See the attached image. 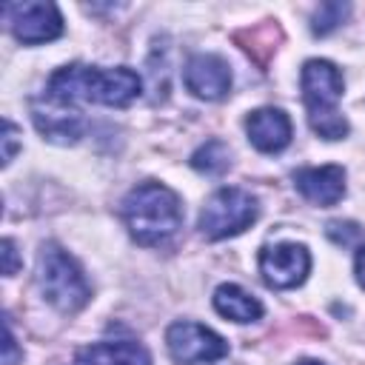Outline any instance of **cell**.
Segmentation results:
<instances>
[{
  "label": "cell",
  "mask_w": 365,
  "mask_h": 365,
  "mask_svg": "<svg viewBox=\"0 0 365 365\" xmlns=\"http://www.w3.org/2000/svg\"><path fill=\"white\" fill-rule=\"evenodd\" d=\"M185 88L200 100H222L231 91V68L220 54H194L182 68Z\"/></svg>",
  "instance_id": "cell-9"
},
{
  "label": "cell",
  "mask_w": 365,
  "mask_h": 365,
  "mask_svg": "<svg viewBox=\"0 0 365 365\" xmlns=\"http://www.w3.org/2000/svg\"><path fill=\"white\" fill-rule=\"evenodd\" d=\"M311 271V254L302 242H274L259 251V274L268 288L285 291L305 282Z\"/></svg>",
  "instance_id": "cell-8"
},
{
  "label": "cell",
  "mask_w": 365,
  "mask_h": 365,
  "mask_svg": "<svg viewBox=\"0 0 365 365\" xmlns=\"http://www.w3.org/2000/svg\"><path fill=\"white\" fill-rule=\"evenodd\" d=\"M0 257H3V274H6V277L17 274V268H20V257H17V251H14V242H11L9 237L0 242Z\"/></svg>",
  "instance_id": "cell-19"
},
{
  "label": "cell",
  "mask_w": 365,
  "mask_h": 365,
  "mask_svg": "<svg viewBox=\"0 0 365 365\" xmlns=\"http://www.w3.org/2000/svg\"><path fill=\"white\" fill-rule=\"evenodd\" d=\"M77 365H151V354L137 339H108L77 351Z\"/></svg>",
  "instance_id": "cell-13"
},
{
  "label": "cell",
  "mask_w": 365,
  "mask_h": 365,
  "mask_svg": "<svg viewBox=\"0 0 365 365\" xmlns=\"http://www.w3.org/2000/svg\"><path fill=\"white\" fill-rule=\"evenodd\" d=\"M325 234L336 242V245H354L359 237H362V228L356 225V222H339V220H334V222H328V228H325Z\"/></svg>",
  "instance_id": "cell-17"
},
{
  "label": "cell",
  "mask_w": 365,
  "mask_h": 365,
  "mask_svg": "<svg viewBox=\"0 0 365 365\" xmlns=\"http://www.w3.org/2000/svg\"><path fill=\"white\" fill-rule=\"evenodd\" d=\"M3 17L11 29V34L23 46H40L51 43L63 34V14L54 3L31 0V3H6Z\"/></svg>",
  "instance_id": "cell-7"
},
{
  "label": "cell",
  "mask_w": 365,
  "mask_h": 365,
  "mask_svg": "<svg viewBox=\"0 0 365 365\" xmlns=\"http://www.w3.org/2000/svg\"><path fill=\"white\" fill-rule=\"evenodd\" d=\"M143 91V80L134 68L117 66V68H97V66H83L71 63L57 68L48 83L46 94L54 103L74 106V103H100V106H114L125 108L134 103Z\"/></svg>",
  "instance_id": "cell-1"
},
{
  "label": "cell",
  "mask_w": 365,
  "mask_h": 365,
  "mask_svg": "<svg viewBox=\"0 0 365 365\" xmlns=\"http://www.w3.org/2000/svg\"><path fill=\"white\" fill-rule=\"evenodd\" d=\"M257 217H259L257 197L245 188L225 185V188H217L205 200L200 211V231L208 240H225V237H237L245 228H251Z\"/></svg>",
  "instance_id": "cell-5"
},
{
  "label": "cell",
  "mask_w": 365,
  "mask_h": 365,
  "mask_svg": "<svg viewBox=\"0 0 365 365\" xmlns=\"http://www.w3.org/2000/svg\"><path fill=\"white\" fill-rule=\"evenodd\" d=\"M191 168L200 171V174H208V177L225 174V171L231 168V148H228V143H222V140H208V143H202V145L191 154Z\"/></svg>",
  "instance_id": "cell-15"
},
{
  "label": "cell",
  "mask_w": 365,
  "mask_h": 365,
  "mask_svg": "<svg viewBox=\"0 0 365 365\" xmlns=\"http://www.w3.org/2000/svg\"><path fill=\"white\" fill-rule=\"evenodd\" d=\"M31 117H34L37 131H40L46 140L60 143V145L77 143V140L86 134V120H83V114H80L74 106H63V103H54V100H48V97L31 103Z\"/></svg>",
  "instance_id": "cell-10"
},
{
  "label": "cell",
  "mask_w": 365,
  "mask_h": 365,
  "mask_svg": "<svg viewBox=\"0 0 365 365\" xmlns=\"http://www.w3.org/2000/svg\"><path fill=\"white\" fill-rule=\"evenodd\" d=\"M37 285H40L43 299L48 305H54L57 311H63V314L80 311L91 297V288H88L80 265L57 242H43L40 245Z\"/></svg>",
  "instance_id": "cell-4"
},
{
  "label": "cell",
  "mask_w": 365,
  "mask_h": 365,
  "mask_svg": "<svg viewBox=\"0 0 365 365\" xmlns=\"http://www.w3.org/2000/svg\"><path fill=\"white\" fill-rule=\"evenodd\" d=\"M348 14H351V6L348 3H322L314 11V17H311V31L319 34V37H325L334 29H339Z\"/></svg>",
  "instance_id": "cell-16"
},
{
  "label": "cell",
  "mask_w": 365,
  "mask_h": 365,
  "mask_svg": "<svg viewBox=\"0 0 365 365\" xmlns=\"http://www.w3.org/2000/svg\"><path fill=\"white\" fill-rule=\"evenodd\" d=\"M248 140L262 154H277L291 143V120L282 108H257L245 117Z\"/></svg>",
  "instance_id": "cell-12"
},
{
  "label": "cell",
  "mask_w": 365,
  "mask_h": 365,
  "mask_svg": "<svg viewBox=\"0 0 365 365\" xmlns=\"http://www.w3.org/2000/svg\"><path fill=\"white\" fill-rule=\"evenodd\" d=\"M299 86L314 134H319L322 140H342L348 134V120L336 108L345 88L339 68L331 60H308L302 66Z\"/></svg>",
  "instance_id": "cell-3"
},
{
  "label": "cell",
  "mask_w": 365,
  "mask_h": 365,
  "mask_svg": "<svg viewBox=\"0 0 365 365\" xmlns=\"http://www.w3.org/2000/svg\"><path fill=\"white\" fill-rule=\"evenodd\" d=\"M6 331V336H3V365H17V359H20V351H17V342H14V334H11V325H9V319H6V325H3Z\"/></svg>",
  "instance_id": "cell-20"
},
{
  "label": "cell",
  "mask_w": 365,
  "mask_h": 365,
  "mask_svg": "<svg viewBox=\"0 0 365 365\" xmlns=\"http://www.w3.org/2000/svg\"><path fill=\"white\" fill-rule=\"evenodd\" d=\"M165 345L177 365H211L228 356V342L217 331L188 319L168 325Z\"/></svg>",
  "instance_id": "cell-6"
},
{
  "label": "cell",
  "mask_w": 365,
  "mask_h": 365,
  "mask_svg": "<svg viewBox=\"0 0 365 365\" xmlns=\"http://www.w3.org/2000/svg\"><path fill=\"white\" fill-rule=\"evenodd\" d=\"M297 191L314 205H336L345 197V168L342 165H314L294 171Z\"/></svg>",
  "instance_id": "cell-11"
},
{
  "label": "cell",
  "mask_w": 365,
  "mask_h": 365,
  "mask_svg": "<svg viewBox=\"0 0 365 365\" xmlns=\"http://www.w3.org/2000/svg\"><path fill=\"white\" fill-rule=\"evenodd\" d=\"M297 365H325V362H319V359H299Z\"/></svg>",
  "instance_id": "cell-22"
},
{
  "label": "cell",
  "mask_w": 365,
  "mask_h": 365,
  "mask_svg": "<svg viewBox=\"0 0 365 365\" xmlns=\"http://www.w3.org/2000/svg\"><path fill=\"white\" fill-rule=\"evenodd\" d=\"M214 311L231 322H254L262 317L259 299L234 282H225L214 291Z\"/></svg>",
  "instance_id": "cell-14"
},
{
  "label": "cell",
  "mask_w": 365,
  "mask_h": 365,
  "mask_svg": "<svg viewBox=\"0 0 365 365\" xmlns=\"http://www.w3.org/2000/svg\"><path fill=\"white\" fill-rule=\"evenodd\" d=\"M128 234L140 245H160L177 234L182 225V202L163 182H140L131 188L120 205Z\"/></svg>",
  "instance_id": "cell-2"
},
{
  "label": "cell",
  "mask_w": 365,
  "mask_h": 365,
  "mask_svg": "<svg viewBox=\"0 0 365 365\" xmlns=\"http://www.w3.org/2000/svg\"><path fill=\"white\" fill-rule=\"evenodd\" d=\"M20 128L11 123V120H3V165H9L11 163V157H14V151H17V145H20Z\"/></svg>",
  "instance_id": "cell-18"
},
{
  "label": "cell",
  "mask_w": 365,
  "mask_h": 365,
  "mask_svg": "<svg viewBox=\"0 0 365 365\" xmlns=\"http://www.w3.org/2000/svg\"><path fill=\"white\" fill-rule=\"evenodd\" d=\"M354 274H356L359 288H365V242L356 248V257H354Z\"/></svg>",
  "instance_id": "cell-21"
}]
</instances>
